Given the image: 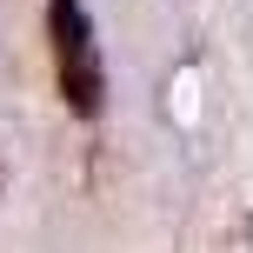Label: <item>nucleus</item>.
<instances>
[{
  "label": "nucleus",
  "instance_id": "obj_1",
  "mask_svg": "<svg viewBox=\"0 0 253 253\" xmlns=\"http://www.w3.org/2000/svg\"><path fill=\"white\" fill-rule=\"evenodd\" d=\"M47 34H53V80H60V100L74 107L80 120H93L100 100H107V67H100V47H93L87 0H47Z\"/></svg>",
  "mask_w": 253,
  "mask_h": 253
}]
</instances>
